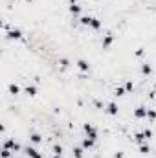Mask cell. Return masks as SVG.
Listing matches in <instances>:
<instances>
[{
    "instance_id": "6da1fadb",
    "label": "cell",
    "mask_w": 156,
    "mask_h": 158,
    "mask_svg": "<svg viewBox=\"0 0 156 158\" xmlns=\"http://www.w3.org/2000/svg\"><path fill=\"white\" fill-rule=\"evenodd\" d=\"M83 129H85V133H86V136H88V138L97 140V131H96V127H94L92 123H85V125H83Z\"/></svg>"
},
{
    "instance_id": "7a4b0ae2",
    "label": "cell",
    "mask_w": 156,
    "mask_h": 158,
    "mask_svg": "<svg viewBox=\"0 0 156 158\" xmlns=\"http://www.w3.org/2000/svg\"><path fill=\"white\" fill-rule=\"evenodd\" d=\"M4 147H6V149H9V151H13V153H18V151H22L20 144H17L15 140H6V142H4Z\"/></svg>"
},
{
    "instance_id": "3957f363",
    "label": "cell",
    "mask_w": 156,
    "mask_h": 158,
    "mask_svg": "<svg viewBox=\"0 0 156 158\" xmlns=\"http://www.w3.org/2000/svg\"><path fill=\"white\" fill-rule=\"evenodd\" d=\"M7 39H11V40H22V31L18 28H11L7 31Z\"/></svg>"
},
{
    "instance_id": "277c9868",
    "label": "cell",
    "mask_w": 156,
    "mask_h": 158,
    "mask_svg": "<svg viewBox=\"0 0 156 158\" xmlns=\"http://www.w3.org/2000/svg\"><path fill=\"white\" fill-rule=\"evenodd\" d=\"M112 42H114V33H112V31H108V33L103 37V42H101V44H103V50L110 48V44H112Z\"/></svg>"
},
{
    "instance_id": "5b68a950",
    "label": "cell",
    "mask_w": 156,
    "mask_h": 158,
    "mask_svg": "<svg viewBox=\"0 0 156 158\" xmlns=\"http://www.w3.org/2000/svg\"><path fill=\"white\" fill-rule=\"evenodd\" d=\"M24 153H26V155H28L29 158H42V155H40V153H39L35 147H29V145L24 149Z\"/></svg>"
},
{
    "instance_id": "8992f818",
    "label": "cell",
    "mask_w": 156,
    "mask_h": 158,
    "mask_svg": "<svg viewBox=\"0 0 156 158\" xmlns=\"http://www.w3.org/2000/svg\"><path fill=\"white\" fill-rule=\"evenodd\" d=\"M134 116L136 118H147V107H143V105H140V107H136V110H134Z\"/></svg>"
},
{
    "instance_id": "52a82bcc",
    "label": "cell",
    "mask_w": 156,
    "mask_h": 158,
    "mask_svg": "<svg viewBox=\"0 0 156 158\" xmlns=\"http://www.w3.org/2000/svg\"><path fill=\"white\" fill-rule=\"evenodd\" d=\"M75 64H77V68H79L81 72H90V64H88V63H86L85 59H79V61H77Z\"/></svg>"
},
{
    "instance_id": "ba28073f",
    "label": "cell",
    "mask_w": 156,
    "mask_h": 158,
    "mask_svg": "<svg viewBox=\"0 0 156 158\" xmlns=\"http://www.w3.org/2000/svg\"><path fill=\"white\" fill-rule=\"evenodd\" d=\"M68 9H70L72 15H79V13H81V6H77L75 0H70V7H68Z\"/></svg>"
},
{
    "instance_id": "9c48e42d",
    "label": "cell",
    "mask_w": 156,
    "mask_h": 158,
    "mask_svg": "<svg viewBox=\"0 0 156 158\" xmlns=\"http://www.w3.org/2000/svg\"><path fill=\"white\" fill-rule=\"evenodd\" d=\"M94 145H96V140H92V138H88V136H86V138L83 140V144H81L83 149H92Z\"/></svg>"
},
{
    "instance_id": "30bf717a",
    "label": "cell",
    "mask_w": 156,
    "mask_h": 158,
    "mask_svg": "<svg viewBox=\"0 0 156 158\" xmlns=\"http://www.w3.org/2000/svg\"><path fill=\"white\" fill-rule=\"evenodd\" d=\"M140 70H142V74H143V75H147V77H149V75H151V74H153V66H151V64H149V63H143V64H142V68H140Z\"/></svg>"
},
{
    "instance_id": "8fae6325",
    "label": "cell",
    "mask_w": 156,
    "mask_h": 158,
    "mask_svg": "<svg viewBox=\"0 0 156 158\" xmlns=\"http://www.w3.org/2000/svg\"><path fill=\"white\" fill-rule=\"evenodd\" d=\"M107 112H108L110 116H118V105H116V103H108V105H107Z\"/></svg>"
},
{
    "instance_id": "7c38bea8",
    "label": "cell",
    "mask_w": 156,
    "mask_h": 158,
    "mask_svg": "<svg viewBox=\"0 0 156 158\" xmlns=\"http://www.w3.org/2000/svg\"><path fill=\"white\" fill-rule=\"evenodd\" d=\"M134 142H136L138 145H140V144H145V142H147V138L143 136V131H142V133H136V134H134Z\"/></svg>"
},
{
    "instance_id": "4fadbf2b",
    "label": "cell",
    "mask_w": 156,
    "mask_h": 158,
    "mask_svg": "<svg viewBox=\"0 0 156 158\" xmlns=\"http://www.w3.org/2000/svg\"><path fill=\"white\" fill-rule=\"evenodd\" d=\"M29 142L37 145V144H40V142H42V136H40V134H37V133H33V134H29Z\"/></svg>"
},
{
    "instance_id": "5bb4252c",
    "label": "cell",
    "mask_w": 156,
    "mask_h": 158,
    "mask_svg": "<svg viewBox=\"0 0 156 158\" xmlns=\"http://www.w3.org/2000/svg\"><path fill=\"white\" fill-rule=\"evenodd\" d=\"M90 28H92V29H99V28H101V20H99V18H96V17H92Z\"/></svg>"
},
{
    "instance_id": "9a60e30c",
    "label": "cell",
    "mask_w": 156,
    "mask_h": 158,
    "mask_svg": "<svg viewBox=\"0 0 156 158\" xmlns=\"http://www.w3.org/2000/svg\"><path fill=\"white\" fill-rule=\"evenodd\" d=\"M18 92H20V87L15 85V83H11V85H9V94H11V96H17Z\"/></svg>"
},
{
    "instance_id": "2e32d148",
    "label": "cell",
    "mask_w": 156,
    "mask_h": 158,
    "mask_svg": "<svg viewBox=\"0 0 156 158\" xmlns=\"http://www.w3.org/2000/svg\"><path fill=\"white\" fill-rule=\"evenodd\" d=\"M26 94L28 96H37V87L35 85H28L26 87Z\"/></svg>"
},
{
    "instance_id": "e0dca14e",
    "label": "cell",
    "mask_w": 156,
    "mask_h": 158,
    "mask_svg": "<svg viewBox=\"0 0 156 158\" xmlns=\"http://www.w3.org/2000/svg\"><path fill=\"white\" fill-rule=\"evenodd\" d=\"M140 153H142V155H149V153H151V147H149L147 142H145V144H140Z\"/></svg>"
},
{
    "instance_id": "ac0fdd59",
    "label": "cell",
    "mask_w": 156,
    "mask_h": 158,
    "mask_svg": "<svg viewBox=\"0 0 156 158\" xmlns=\"http://www.w3.org/2000/svg\"><path fill=\"white\" fill-rule=\"evenodd\" d=\"M59 64H61V68H63V70H66V68L70 66V61H68L66 57H61V59H59Z\"/></svg>"
},
{
    "instance_id": "d6986e66",
    "label": "cell",
    "mask_w": 156,
    "mask_h": 158,
    "mask_svg": "<svg viewBox=\"0 0 156 158\" xmlns=\"http://www.w3.org/2000/svg\"><path fill=\"white\" fill-rule=\"evenodd\" d=\"M147 118H149L151 121H154L156 120V110L154 109H147Z\"/></svg>"
},
{
    "instance_id": "ffe728a7",
    "label": "cell",
    "mask_w": 156,
    "mask_h": 158,
    "mask_svg": "<svg viewBox=\"0 0 156 158\" xmlns=\"http://www.w3.org/2000/svg\"><path fill=\"white\" fill-rule=\"evenodd\" d=\"M74 158H83V147H74Z\"/></svg>"
},
{
    "instance_id": "44dd1931",
    "label": "cell",
    "mask_w": 156,
    "mask_h": 158,
    "mask_svg": "<svg viewBox=\"0 0 156 158\" xmlns=\"http://www.w3.org/2000/svg\"><path fill=\"white\" fill-rule=\"evenodd\" d=\"M79 22H81L83 26H90V22H92V17H81V18H79Z\"/></svg>"
},
{
    "instance_id": "7402d4cb",
    "label": "cell",
    "mask_w": 156,
    "mask_h": 158,
    "mask_svg": "<svg viewBox=\"0 0 156 158\" xmlns=\"http://www.w3.org/2000/svg\"><path fill=\"white\" fill-rule=\"evenodd\" d=\"M125 90H127V94H131V92L134 90V83H132V81H127V83H125Z\"/></svg>"
},
{
    "instance_id": "603a6c76",
    "label": "cell",
    "mask_w": 156,
    "mask_h": 158,
    "mask_svg": "<svg viewBox=\"0 0 156 158\" xmlns=\"http://www.w3.org/2000/svg\"><path fill=\"white\" fill-rule=\"evenodd\" d=\"M116 96H125L127 94V90H125V87H116Z\"/></svg>"
},
{
    "instance_id": "cb8c5ba5",
    "label": "cell",
    "mask_w": 156,
    "mask_h": 158,
    "mask_svg": "<svg viewBox=\"0 0 156 158\" xmlns=\"http://www.w3.org/2000/svg\"><path fill=\"white\" fill-rule=\"evenodd\" d=\"M53 155H63V145L55 144V145H53Z\"/></svg>"
},
{
    "instance_id": "d4e9b609",
    "label": "cell",
    "mask_w": 156,
    "mask_h": 158,
    "mask_svg": "<svg viewBox=\"0 0 156 158\" xmlns=\"http://www.w3.org/2000/svg\"><path fill=\"white\" fill-rule=\"evenodd\" d=\"M11 153H13V151H9V149L4 147V149H2V158H9L11 156Z\"/></svg>"
},
{
    "instance_id": "484cf974",
    "label": "cell",
    "mask_w": 156,
    "mask_h": 158,
    "mask_svg": "<svg viewBox=\"0 0 156 158\" xmlns=\"http://www.w3.org/2000/svg\"><path fill=\"white\" fill-rule=\"evenodd\" d=\"M143 53H145V48H138V50L134 52V55H136V57H143Z\"/></svg>"
},
{
    "instance_id": "4316f807",
    "label": "cell",
    "mask_w": 156,
    "mask_h": 158,
    "mask_svg": "<svg viewBox=\"0 0 156 158\" xmlns=\"http://www.w3.org/2000/svg\"><path fill=\"white\" fill-rule=\"evenodd\" d=\"M143 136H145L147 140H149V138H153V131H151V129H145V131H143Z\"/></svg>"
},
{
    "instance_id": "83f0119b",
    "label": "cell",
    "mask_w": 156,
    "mask_h": 158,
    "mask_svg": "<svg viewBox=\"0 0 156 158\" xmlns=\"http://www.w3.org/2000/svg\"><path fill=\"white\" fill-rule=\"evenodd\" d=\"M94 107H96V109H103V103H101L99 99H94Z\"/></svg>"
},
{
    "instance_id": "f1b7e54d",
    "label": "cell",
    "mask_w": 156,
    "mask_h": 158,
    "mask_svg": "<svg viewBox=\"0 0 156 158\" xmlns=\"http://www.w3.org/2000/svg\"><path fill=\"white\" fill-rule=\"evenodd\" d=\"M114 158H125V155H123V153H121V151H118V153H116V155H114Z\"/></svg>"
},
{
    "instance_id": "f546056e",
    "label": "cell",
    "mask_w": 156,
    "mask_h": 158,
    "mask_svg": "<svg viewBox=\"0 0 156 158\" xmlns=\"http://www.w3.org/2000/svg\"><path fill=\"white\" fill-rule=\"evenodd\" d=\"M51 158H63V156H61V155H53Z\"/></svg>"
},
{
    "instance_id": "4dcf8cb0",
    "label": "cell",
    "mask_w": 156,
    "mask_h": 158,
    "mask_svg": "<svg viewBox=\"0 0 156 158\" xmlns=\"http://www.w3.org/2000/svg\"><path fill=\"white\" fill-rule=\"evenodd\" d=\"M26 2H33V0H26Z\"/></svg>"
}]
</instances>
